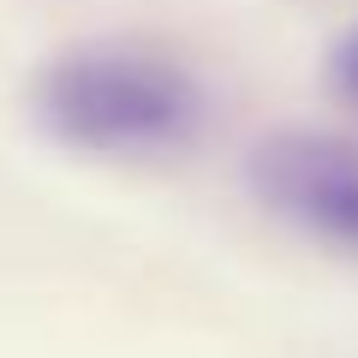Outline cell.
<instances>
[{
	"mask_svg": "<svg viewBox=\"0 0 358 358\" xmlns=\"http://www.w3.org/2000/svg\"><path fill=\"white\" fill-rule=\"evenodd\" d=\"M42 131L78 155L138 162L173 155L203 120V90L173 54L143 42H84L36 72L30 90Z\"/></svg>",
	"mask_w": 358,
	"mask_h": 358,
	"instance_id": "6da1fadb",
	"label": "cell"
},
{
	"mask_svg": "<svg viewBox=\"0 0 358 358\" xmlns=\"http://www.w3.org/2000/svg\"><path fill=\"white\" fill-rule=\"evenodd\" d=\"M251 197L305 239L358 257V143L329 131H275L251 150Z\"/></svg>",
	"mask_w": 358,
	"mask_h": 358,
	"instance_id": "7a4b0ae2",
	"label": "cell"
},
{
	"mask_svg": "<svg viewBox=\"0 0 358 358\" xmlns=\"http://www.w3.org/2000/svg\"><path fill=\"white\" fill-rule=\"evenodd\" d=\"M329 78H334V96H341L346 108H358V24L341 36V48H334V60H329Z\"/></svg>",
	"mask_w": 358,
	"mask_h": 358,
	"instance_id": "3957f363",
	"label": "cell"
}]
</instances>
